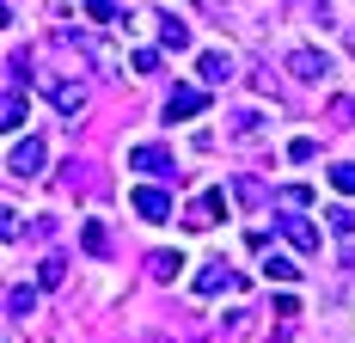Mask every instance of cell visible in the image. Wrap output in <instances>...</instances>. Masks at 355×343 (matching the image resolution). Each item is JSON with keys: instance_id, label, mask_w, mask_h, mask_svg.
<instances>
[{"instance_id": "6da1fadb", "label": "cell", "mask_w": 355, "mask_h": 343, "mask_svg": "<svg viewBox=\"0 0 355 343\" xmlns=\"http://www.w3.org/2000/svg\"><path fill=\"white\" fill-rule=\"evenodd\" d=\"M220 221H227V190H220V184L202 190L196 203L184 208V227H190V233H209V227H220Z\"/></svg>"}, {"instance_id": "7a4b0ae2", "label": "cell", "mask_w": 355, "mask_h": 343, "mask_svg": "<svg viewBox=\"0 0 355 343\" xmlns=\"http://www.w3.org/2000/svg\"><path fill=\"white\" fill-rule=\"evenodd\" d=\"M129 172H147V178H172L178 160H172V147H159V141H141V147H129Z\"/></svg>"}, {"instance_id": "3957f363", "label": "cell", "mask_w": 355, "mask_h": 343, "mask_svg": "<svg viewBox=\"0 0 355 343\" xmlns=\"http://www.w3.org/2000/svg\"><path fill=\"white\" fill-rule=\"evenodd\" d=\"M202 110H209V86H172L166 123H190V117H202Z\"/></svg>"}, {"instance_id": "277c9868", "label": "cell", "mask_w": 355, "mask_h": 343, "mask_svg": "<svg viewBox=\"0 0 355 343\" xmlns=\"http://www.w3.org/2000/svg\"><path fill=\"white\" fill-rule=\"evenodd\" d=\"M129 208H135L141 221H172V190H159V184H135V190H129Z\"/></svg>"}, {"instance_id": "5b68a950", "label": "cell", "mask_w": 355, "mask_h": 343, "mask_svg": "<svg viewBox=\"0 0 355 343\" xmlns=\"http://www.w3.org/2000/svg\"><path fill=\"white\" fill-rule=\"evenodd\" d=\"M19 62H12V74H6V99H0V129H6V135H19V129H25V86H19Z\"/></svg>"}, {"instance_id": "8992f818", "label": "cell", "mask_w": 355, "mask_h": 343, "mask_svg": "<svg viewBox=\"0 0 355 343\" xmlns=\"http://www.w3.org/2000/svg\"><path fill=\"white\" fill-rule=\"evenodd\" d=\"M6 172H12V178H37V172H43V141L37 135L12 141V147H6Z\"/></svg>"}, {"instance_id": "52a82bcc", "label": "cell", "mask_w": 355, "mask_h": 343, "mask_svg": "<svg viewBox=\"0 0 355 343\" xmlns=\"http://www.w3.org/2000/svg\"><path fill=\"white\" fill-rule=\"evenodd\" d=\"M276 227H282V240L294 245V251H306V258L319 251V227H313V221H306L300 208H288V215H282V221H276Z\"/></svg>"}, {"instance_id": "ba28073f", "label": "cell", "mask_w": 355, "mask_h": 343, "mask_svg": "<svg viewBox=\"0 0 355 343\" xmlns=\"http://www.w3.org/2000/svg\"><path fill=\"white\" fill-rule=\"evenodd\" d=\"M190 288H196L202 301H214V294H239V288H245V276H233V270H227V264H209V270L196 276Z\"/></svg>"}, {"instance_id": "9c48e42d", "label": "cell", "mask_w": 355, "mask_h": 343, "mask_svg": "<svg viewBox=\"0 0 355 343\" xmlns=\"http://www.w3.org/2000/svg\"><path fill=\"white\" fill-rule=\"evenodd\" d=\"M43 92H49V104H55L68 123L86 110V86H80V80H43Z\"/></svg>"}, {"instance_id": "30bf717a", "label": "cell", "mask_w": 355, "mask_h": 343, "mask_svg": "<svg viewBox=\"0 0 355 343\" xmlns=\"http://www.w3.org/2000/svg\"><path fill=\"white\" fill-rule=\"evenodd\" d=\"M196 74H202V86H227L233 80V56L227 49H202L196 56Z\"/></svg>"}, {"instance_id": "8fae6325", "label": "cell", "mask_w": 355, "mask_h": 343, "mask_svg": "<svg viewBox=\"0 0 355 343\" xmlns=\"http://www.w3.org/2000/svg\"><path fill=\"white\" fill-rule=\"evenodd\" d=\"M288 74H294V80H324L331 62H324V49H294V56H288Z\"/></svg>"}, {"instance_id": "7c38bea8", "label": "cell", "mask_w": 355, "mask_h": 343, "mask_svg": "<svg viewBox=\"0 0 355 343\" xmlns=\"http://www.w3.org/2000/svg\"><path fill=\"white\" fill-rule=\"evenodd\" d=\"M159 43L178 56V49H190L196 37H190V25H184V19H172V12H166V19H159Z\"/></svg>"}, {"instance_id": "4fadbf2b", "label": "cell", "mask_w": 355, "mask_h": 343, "mask_svg": "<svg viewBox=\"0 0 355 343\" xmlns=\"http://www.w3.org/2000/svg\"><path fill=\"white\" fill-rule=\"evenodd\" d=\"M6 312H12V319H31V312H37V288H25V282L6 288Z\"/></svg>"}, {"instance_id": "5bb4252c", "label": "cell", "mask_w": 355, "mask_h": 343, "mask_svg": "<svg viewBox=\"0 0 355 343\" xmlns=\"http://www.w3.org/2000/svg\"><path fill=\"white\" fill-rule=\"evenodd\" d=\"M147 270L159 276V282H172V276L184 270V258H178V251H153V258H147Z\"/></svg>"}, {"instance_id": "9a60e30c", "label": "cell", "mask_w": 355, "mask_h": 343, "mask_svg": "<svg viewBox=\"0 0 355 343\" xmlns=\"http://www.w3.org/2000/svg\"><path fill=\"white\" fill-rule=\"evenodd\" d=\"M331 190H337V196H355V160H337V166H331Z\"/></svg>"}, {"instance_id": "2e32d148", "label": "cell", "mask_w": 355, "mask_h": 343, "mask_svg": "<svg viewBox=\"0 0 355 343\" xmlns=\"http://www.w3.org/2000/svg\"><path fill=\"white\" fill-rule=\"evenodd\" d=\"M62 276H68L62 258H43V264H37V288H62Z\"/></svg>"}, {"instance_id": "e0dca14e", "label": "cell", "mask_w": 355, "mask_h": 343, "mask_svg": "<svg viewBox=\"0 0 355 343\" xmlns=\"http://www.w3.org/2000/svg\"><path fill=\"white\" fill-rule=\"evenodd\" d=\"M80 240H86V251H92V258H105V251H110V233L98 227V221H86V233H80Z\"/></svg>"}, {"instance_id": "ac0fdd59", "label": "cell", "mask_w": 355, "mask_h": 343, "mask_svg": "<svg viewBox=\"0 0 355 343\" xmlns=\"http://www.w3.org/2000/svg\"><path fill=\"white\" fill-rule=\"evenodd\" d=\"M263 270L276 276V282H294V276H300V270H294V258H282V251H270V264H263Z\"/></svg>"}, {"instance_id": "d6986e66", "label": "cell", "mask_w": 355, "mask_h": 343, "mask_svg": "<svg viewBox=\"0 0 355 343\" xmlns=\"http://www.w3.org/2000/svg\"><path fill=\"white\" fill-rule=\"evenodd\" d=\"M313 153H319V141H313V135L288 141V160H294V166H306V160H313Z\"/></svg>"}, {"instance_id": "ffe728a7", "label": "cell", "mask_w": 355, "mask_h": 343, "mask_svg": "<svg viewBox=\"0 0 355 343\" xmlns=\"http://www.w3.org/2000/svg\"><path fill=\"white\" fill-rule=\"evenodd\" d=\"M324 221H331V233H337V240H349V233H355V215H349V208H331Z\"/></svg>"}, {"instance_id": "44dd1931", "label": "cell", "mask_w": 355, "mask_h": 343, "mask_svg": "<svg viewBox=\"0 0 355 343\" xmlns=\"http://www.w3.org/2000/svg\"><path fill=\"white\" fill-rule=\"evenodd\" d=\"M86 19H98V25H110V19H116V0H86Z\"/></svg>"}, {"instance_id": "7402d4cb", "label": "cell", "mask_w": 355, "mask_h": 343, "mask_svg": "<svg viewBox=\"0 0 355 343\" xmlns=\"http://www.w3.org/2000/svg\"><path fill=\"white\" fill-rule=\"evenodd\" d=\"M306 203H313V190H306V184H288V190H282V208H306Z\"/></svg>"}, {"instance_id": "603a6c76", "label": "cell", "mask_w": 355, "mask_h": 343, "mask_svg": "<svg viewBox=\"0 0 355 343\" xmlns=\"http://www.w3.org/2000/svg\"><path fill=\"white\" fill-rule=\"evenodd\" d=\"M129 68H135V74H153V68H159V56H153V49H135V56H129Z\"/></svg>"}]
</instances>
